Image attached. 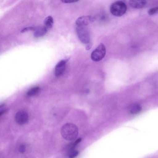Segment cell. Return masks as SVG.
I'll use <instances>...</instances> for the list:
<instances>
[{
  "instance_id": "cell-1",
  "label": "cell",
  "mask_w": 158,
  "mask_h": 158,
  "mask_svg": "<svg viewBox=\"0 0 158 158\" xmlns=\"http://www.w3.org/2000/svg\"><path fill=\"white\" fill-rule=\"evenodd\" d=\"M62 137L68 141H73L77 138L78 133L77 127L72 123H67L64 125L60 130Z\"/></svg>"
},
{
  "instance_id": "cell-2",
  "label": "cell",
  "mask_w": 158,
  "mask_h": 158,
  "mask_svg": "<svg viewBox=\"0 0 158 158\" xmlns=\"http://www.w3.org/2000/svg\"><path fill=\"white\" fill-rule=\"evenodd\" d=\"M126 5L123 1H117L113 3L110 7V11L112 15L116 17H120L126 12Z\"/></svg>"
},
{
  "instance_id": "cell-3",
  "label": "cell",
  "mask_w": 158,
  "mask_h": 158,
  "mask_svg": "<svg viewBox=\"0 0 158 158\" xmlns=\"http://www.w3.org/2000/svg\"><path fill=\"white\" fill-rule=\"evenodd\" d=\"M106 53L105 47L103 44L101 43L92 52L91 58L94 61H100L104 58Z\"/></svg>"
},
{
  "instance_id": "cell-4",
  "label": "cell",
  "mask_w": 158,
  "mask_h": 158,
  "mask_svg": "<svg viewBox=\"0 0 158 158\" xmlns=\"http://www.w3.org/2000/svg\"><path fill=\"white\" fill-rule=\"evenodd\" d=\"M76 30L78 37L82 43L86 44L89 43V33L85 26H77Z\"/></svg>"
},
{
  "instance_id": "cell-5",
  "label": "cell",
  "mask_w": 158,
  "mask_h": 158,
  "mask_svg": "<svg viewBox=\"0 0 158 158\" xmlns=\"http://www.w3.org/2000/svg\"><path fill=\"white\" fill-rule=\"evenodd\" d=\"M28 116L25 111L20 110L17 112L15 116V120L18 124L23 125L26 123L28 121Z\"/></svg>"
},
{
  "instance_id": "cell-6",
  "label": "cell",
  "mask_w": 158,
  "mask_h": 158,
  "mask_svg": "<svg viewBox=\"0 0 158 158\" xmlns=\"http://www.w3.org/2000/svg\"><path fill=\"white\" fill-rule=\"evenodd\" d=\"M95 18L90 15H86L80 17L75 21L77 26H86L93 22Z\"/></svg>"
},
{
  "instance_id": "cell-7",
  "label": "cell",
  "mask_w": 158,
  "mask_h": 158,
  "mask_svg": "<svg viewBox=\"0 0 158 158\" xmlns=\"http://www.w3.org/2000/svg\"><path fill=\"white\" fill-rule=\"evenodd\" d=\"M67 60H63L60 61L56 65L55 69V74L57 77L61 76L64 73Z\"/></svg>"
},
{
  "instance_id": "cell-8",
  "label": "cell",
  "mask_w": 158,
  "mask_h": 158,
  "mask_svg": "<svg viewBox=\"0 0 158 158\" xmlns=\"http://www.w3.org/2000/svg\"><path fill=\"white\" fill-rule=\"evenodd\" d=\"M130 6L132 7L140 9L144 7L146 5V0H129V1Z\"/></svg>"
},
{
  "instance_id": "cell-9",
  "label": "cell",
  "mask_w": 158,
  "mask_h": 158,
  "mask_svg": "<svg viewBox=\"0 0 158 158\" xmlns=\"http://www.w3.org/2000/svg\"><path fill=\"white\" fill-rule=\"evenodd\" d=\"M34 31V35L35 37L37 38L45 35L47 32L48 29L44 26L36 27Z\"/></svg>"
},
{
  "instance_id": "cell-10",
  "label": "cell",
  "mask_w": 158,
  "mask_h": 158,
  "mask_svg": "<svg viewBox=\"0 0 158 158\" xmlns=\"http://www.w3.org/2000/svg\"><path fill=\"white\" fill-rule=\"evenodd\" d=\"M44 26L49 29L52 28L53 24V19L51 16H48L44 20Z\"/></svg>"
},
{
  "instance_id": "cell-11",
  "label": "cell",
  "mask_w": 158,
  "mask_h": 158,
  "mask_svg": "<svg viewBox=\"0 0 158 158\" xmlns=\"http://www.w3.org/2000/svg\"><path fill=\"white\" fill-rule=\"evenodd\" d=\"M141 110V107L139 105H134L130 108V112L132 114H135L139 113Z\"/></svg>"
},
{
  "instance_id": "cell-12",
  "label": "cell",
  "mask_w": 158,
  "mask_h": 158,
  "mask_svg": "<svg viewBox=\"0 0 158 158\" xmlns=\"http://www.w3.org/2000/svg\"><path fill=\"white\" fill-rule=\"evenodd\" d=\"M40 88L38 86L34 87L27 91V94L28 96H33L37 94L40 91Z\"/></svg>"
},
{
  "instance_id": "cell-13",
  "label": "cell",
  "mask_w": 158,
  "mask_h": 158,
  "mask_svg": "<svg viewBox=\"0 0 158 158\" xmlns=\"http://www.w3.org/2000/svg\"><path fill=\"white\" fill-rule=\"evenodd\" d=\"M78 154V152L75 150L74 148H70L68 153L69 157L73 158L77 156Z\"/></svg>"
},
{
  "instance_id": "cell-14",
  "label": "cell",
  "mask_w": 158,
  "mask_h": 158,
  "mask_svg": "<svg viewBox=\"0 0 158 158\" xmlns=\"http://www.w3.org/2000/svg\"><path fill=\"white\" fill-rule=\"evenodd\" d=\"M158 10V7H155L149 9L148 11V14L150 15H154L156 13Z\"/></svg>"
},
{
  "instance_id": "cell-15",
  "label": "cell",
  "mask_w": 158,
  "mask_h": 158,
  "mask_svg": "<svg viewBox=\"0 0 158 158\" xmlns=\"http://www.w3.org/2000/svg\"><path fill=\"white\" fill-rule=\"evenodd\" d=\"M36 27H26L22 30L21 32H24L29 31L35 30L36 28Z\"/></svg>"
},
{
  "instance_id": "cell-16",
  "label": "cell",
  "mask_w": 158,
  "mask_h": 158,
  "mask_svg": "<svg viewBox=\"0 0 158 158\" xmlns=\"http://www.w3.org/2000/svg\"><path fill=\"white\" fill-rule=\"evenodd\" d=\"M61 1L64 3H74L75 2H77L79 1V0H60Z\"/></svg>"
},
{
  "instance_id": "cell-17",
  "label": "cell",
  "mask_w": 158,
  "mask_h": 158,
  "mask_svg": "<svg viewBox=\"0 0 158 158\" xmlns=\"http://www.w3.org/2000/svg\"><path fill=\"white\" fill-rule=\"evenodd\" d=\"M25 150V146L23 144H21L20 145L19 150V152L22 153H23Z\"/></svg>"
},
{
  "instance_id": "cell-18",
  "label": "cell",
  "mask_w": 158,
  "mask_h": 158,
  "mask_svg": "<svg viewBox=\"0 0 158 158\" xmlns=\"http://www.w3.org/2000/svg\"><path fill=\"white\" fill-rule=\"evenodd\" d=\"M87 44L86 47V49L88 50L90 49L92 45L89 43L88 44Z\"/></svg>"
},
{
  "instance_id": "cell-19",
  "label": "cell",
  "mask_w": 158,
  "mask_h": 158,
  "mask_svg": "<svg viewBox=\"0 0 158 158\" xmlns=\"http://www.w3.org/2000/svg\"><path fill=\"white\" fill-rule=\"evenodd\" d=\"M4 106V104H1L0 105V111L4 110H3L2 109L3 108Z\"/></svg>"
},
{
  "instance_id": "cell-20",
  "label": "cell",
  "mask_w": 158,
  "mask_h": 158,
  "mask_svg": "<svg viewBox=\"0 0 158 158\" xmlns=\"http://www.w3.org/2000/svg\"><path fill=\"white\" fill-rule=\"evenodd\" d=\"M5 110H4L1 111H0V116L2 114H3L4 112H5Z\"/></svg>"
}]
</instances>
